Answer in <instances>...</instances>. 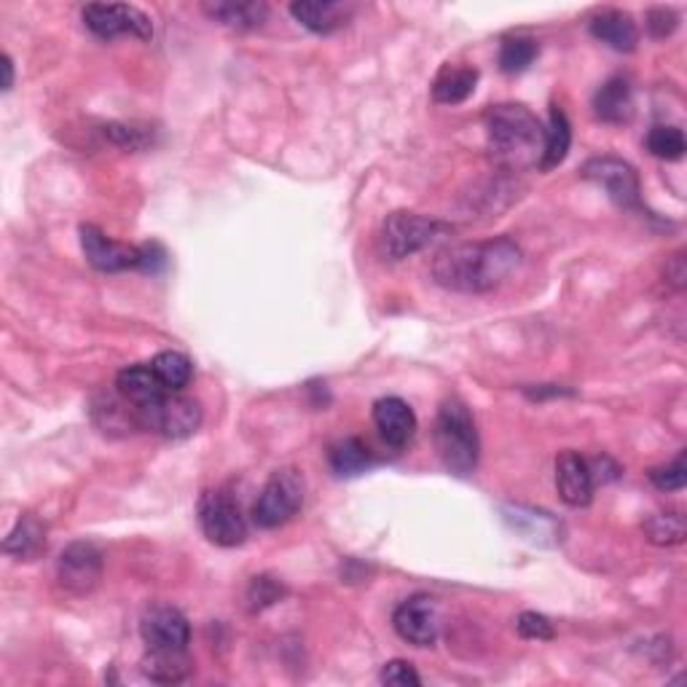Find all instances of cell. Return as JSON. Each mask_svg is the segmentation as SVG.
Returning a JSON list of instances; mask_svg holds the SVG:
<instances>
[{"label": "cell", "instance_id": "52a82bcc", "mask_svg": "<svg viewBox=\"0 0 687 687\" xmlns=\"http://www.w3.org/2000/svg\"><path fill=\"white\" fill-rule=\"evenodd\" d=\"M199 526L204 537L221 548L242 545L248 537V519L226 489H208L199 497Z\"/></svg>", "mask_w": 687, "mask_h": 687}, {"label": "cell", "instance_id": "484cf974", "mask_svg": "<svg viewBox=\"0 0 687 687\" xmlns=\"http://www.w3.org/2000/svg\"><path fill=\"white\" fill-rule=\"evenodd\" d=\"M478 84V70L475 68H446L433 84V99L440 105L465 103Z\"/></svg>", "mask_w": 687, "mask_h": 687}, {"label": "cell", "instance_id": "d6986e66", "mask_svg": "<svg viewBox=\"0 0 687 687\" xmlns=\"http://www.w3.org/2000/svg\"><path fill=\"white\" fill-rule=\"evenodd\" d=\"M204 14L218 25L232 27V31H256L266 22L269 5L258 3V0H213V3L202 5Z\"/></svg>", "mask_w": 687, "mask_h": 687}, {"label": "cell", "instance_id": "9c48e42d", "mask_svg": "<svg viewBox=\"0 0 687 687\" xmlns=\"http://www.w3.org/2000/svg\"><path fill=\"white\" fill-rule=\"evenodd\" d=\"M84 25L97 35L99 40H114L119 35H134L140 40H149L154 35V25L145 11L127 3H90L84 11Z\"/></svg>", "mask_w": 687, "mask_h": 687}, {"label": "cell", "instance_id": "277c9868", "mask_svg": "<svg viewBox=\"0 0 687 687\" xmlns=\"http://www.w3.org/2000/svg\"><path fill=\"white\" fill-rule=\"evenodd\" d=\"M134 411H138L140 430L173 440L193 436L204 419L202 403L183 395V392H164L145 406H134Z\"/></svg>", "mask_w": 687, "mask_h": 687}, {"label": "cell", "instance_id": "7a4b0ae2", "mask_svg": "<svg viewBox=\"0 0 687 687\" xmlns=\"http://www.w3.org/2000/svg\"><path fill=\"white\" fill-rule=\"evenodd\" d=\"M489 156L502 169L540 167L545 151V127L524 105H495L486 114Z\"/></svg>", "mask_w": 687, "mask_h": 687}, {"label": "cell", "instance_id": "60d3db41", "mask_svg": "<svg viewBox=\"0 0 687 687\" xmlns=\"http://www.w3.org/2000/svg\"><path fill=\"white\" fill-rule=\"evenodd\" d=\"M0 68H3V84H0V90L9 92L14 86V62H11L9 55L0 57Z\"/></svg>", "mask_w": 687, "mask_h": 687}, {"label": "cell", "instance_id": "836d02e7", "mask_svg": "<svg viewBox=\"0 0 687 687\" xmlns=\"http://www.w3.org/2000/svg\"><path fill=\"white\" fill-rule=\"evenodd\" d=\"M516 628L524 639H537V642H550L556 637V628L545 615L540 613H521L516 620Z\"/></svg>", "mask_w": 687, "mask_h": 687}, {"label": "cell", "instance_id": "f1b7e54d", "mask_svg": "<svg viewBox=\"0 0 687 687\" xmlns=\"http://www.w3.org/2000/svg\"><path fill=\"white\" fill-rule=\"evenodd\" d=\"M540 44L530 35H513V38H505L500 46V70L508 75L524 73L530 64L537 60Z\"/></svg>", "mask_w": 687, "mask_h": 687}, {"label": "cell", "instance_id": "d6a6232c", "mask_svg": "<svg viewBox=\"0 0 687 687\" xmlns=\"http://www.w3.org/2000/svg\"><path fill=\"white\" fill-rule=\"evenodd\" d=\"M650 481L655 484V489L661 491H679L687 484V465H685V451H679L677 460L672 465L653 467L650 470Z\"/></svg>", "mask_w": 687, "mask_h": 687}, {"label": "cell", "instance_id": "cb8c5ba5", "mask_svg": "<svg viewBox=\"0 0 687 687\" xmlns=\"http://www.w3.org/2000/svg\"><path fill=\"white\" fill-rule=\"evenodd\" d=\"M3 550L20 561L38 559L46 550V526L35 516H22L14 530L5 537Z\"/></svg>", "mask_w": 687, "mask_h": 687}, {"label": "cell", "instance_id": "74e56055", "mask_svg": "<svg viewBox=\"0 0 687 687\" xmlns=\"http://www.w3.org/2000/svg\"><path fill=\"white\" fill-rule=\"evenodd\" d=\"M589 473H591V481L596 484H609V481L618 478L624 470H620L618 462H613L609 457H596L594 462H589Z\"/></svg>", "mask_w": 687, "mask_h": 687}, {"label": "cell", "instance_id": "ac0fdd59", "mask_svg": "<svg viewBox=\"0 0 687 687\" xmlns=\"http://www.w3.org/2000/svg\"><path fill=\"white\" fill-rule=\"evenodd\" d=\"M589 31L596 40L607 44L609 49L626 51V55L637 49V44H639L637 22H633V16L628 14V11H620V9L599 11V14L591 16Z\"/></svg>", "mask_w": 687, "mask_h": 687}, {"label": "cell", "instance_id": "5bb4252c", "mask_svg": "<svg viewBox=\"0 0 687 687\" xmlns=\"http://www.w3.org/2000/svg\"><path fill=\"white\" fill-rule=\"evenodd\" d=\"M505 524L532 545L540 548H554L561 543V521L550 516L548 510L526 508V505H505L502 508Z\"/></svg>", "mask_w": 687, "mask_h": 687}, {"label": "cell", "instance_id": "f35d334b", "mask_svg": "<svg viewBox=\"0 0 687 687\" xmlns=\"http://www.w3.org/2000/svg\"><path fill=\"white\" fill-rule=\"evenodd\" d=\"M140 252H143V261H140V272H149L156 274L167 266V252H164L162 245L149 242V245H140Z\"/></svg>", "mask_w": 687, "mask_h": 687}, {"label": "cell", "instance_id": "5b68a950", "mask_svg": "<svg viewBox=\"0 0 687 687\" xmlns=\"http://www.w3.org/2000/svg\"><path fill=\"white\" fill-rule=\"evenodd\" d=\"M304 491H307V484H304V475L296 467H282L272 473V478L266 481L256 505H252L256 526L277 530V526L296 519L298 510L304 508Z\"/></svg>", "mask_w": 687, "mask_h": 687}, {"label": "cell", "instance_id": "e0dca14e", "mask_svg": "<svg viewBox=\"0 0 687 687\" xmlns=\"http://www.w3.org/2000/svg\"><path fill=\"white\" fill-rule=\"evenodd\" d=\"M355 5L344 0H298L291 5L293 20L301 22L307 31L317 35H331L342 31L346 22L355 16Z\"/></svg>", "mask_w": 687, "mask_h": 687}, {"label": "cell", "instance_id": "d4e9b609", "mask_svg": "<svg viewBox=\"0 0 687 687\" xmlns=\"http://www.w3.org/2000/svg\"><path fill=\"white\" fill-rule=\"evenodd\" d=\"M569 145H572V127H569L567 114L559 108V105H550V121L548 129H545V151L543 158H540V169L543 173H550L567 158Z\"/></svg>", "mask_w": 687, "mask_h": 687}, {"label": "cell", "instance_id": "ab89813d", "mask_svg": "<svg viewBox=\"0 0 687 687\" xmlns=\"http://www.w3.org/2000/svg\"><path fill=\"white\" fill-rule=\"evenodd\" d=\"M666 277H668V282H672L674 287H677V291H683V287H685V258H683V252H677V256H674L672 266L666 269Z\"/></svg>", "mask_w": 687, "mask_h": 687}, {"label": "cell", "instance_id": "83f0119b", "mask_svg": "<svg viewBox=\"0 0 687 687\" xmlns=\"http://www.w3.org/2000/svg\"><path fill=\"white\" fill-rule=\"evenodd\" d=\"M151 368H154V374L158 376V381H162V387L167 392H183L193 376L191 360H188L183 352L175 350L158 352L154 360H151Z\"/></svg>", "mask_w": 687, "mask_h": 687}, {"label": "cell", "instance_id": "3957f363", "mask_svg": "<svg viewBox=\"0 0 687 687\" xmlns=\"http://www.w3.org/2000/svg\"><path fill=\"white\" fill-rule=\"evenodd\" d=\"M433 438H436L440 462H443V467L449 473L460 475V478L475 473L481 440L478 430H475L473 414H470L467 403L462 398H446L440 403Z\"/></svg>", "mask_w": 687, "mask_h": 687}, {"label": "cell", "instance_id": "8d00e7d4", "mask_svg": "<svg viewBox=\"0 0 687 687\" xmlns=\"http://www.w3.org/2000/svg\"><path fill=\"white\" fill-rule=\"evenodd\" d=\"M679 25L677 11L672 9H653L648 14V31L653 38H668Z\"/></svg>", "mask_w": 687, "mask_h": 687}, {"label": "cell", "instance_id": "4dcf8cb0", "mask_svg": "<svg viewBox=\"0 0 687 687\" xmlns=\"http://www.w3.org/2000/svg\"><path fill=\"white\" fill-rule=\"evenodd\" d=\"M648 151L655 158H666V162H677L685 156L687 140L685 132L679 127L658 125L648 132Z\"/></svg>", "mask_w": 687, "mask_h": 687}, {"label": "cell", "instance_id": "6da1fadb", "mask_svg": "<svg viewBox=\"0 0 687 687\" xmlns=\"http://www.w3.org/2000/svg\"><path fill=\"white\" fill-rule=\"evenodd\" d=\"M521 258L524 252L510 237L462 242L438 252L433 261V277L451 293H489L508 282L521 266Z\"/></svg>", "mask_w": 687, "mask_h": 687}, {"label": "cell", "instance_id": "9a60e30c", "mask_svg": "<svg viewBox=\"0 0 687 687\" xmlns=\"http://www.w3.org/2000/svg\"><path fill=\"white\" fill-rule=\"evenodd\" d=\"M556 489L569 508H585L594 500V481H591L589 462L578 451H561L556 457Z\"/></svg>", "mask_w": 687, "mask_h": 687}, {"label": "cell", "instance_id": "30bf717a", "mask_svg": "<svg viewBox=\"0 0 687 687\" xmlns=\"http://www.w3.org/2000/svg\"><path fill=\"white\" fill-rule=\"evenodd\" d=\"M105 572L103 550L90 540H75L60 554L57 561V580L68 594L86 596L99 585Z\"/></svg>", "mask_w": 687, "mask_h": 687}, {"label": "cell", "instance_id": "7c38bea8", "mask_svg": "<svg viewBox=\"0 0 687 687\" xmlns=\"http://www.w3.org/2000/svg\"><path fill=\"white\" fill-rule=\"evenodd\" d=\"M140 637L149 650H186L191 642V626L173 604H154L140 618Z\"/></svg>", "mask_w": 687, "mask_h": 687}, {"label": "cell", "instance_id": "4fadbf2b", "mask_svg": "<svg viewBox=\"0 0 687 687\" xmlns=\"http://www.w3.org/2000/svg\"><path fill=\"white\" fill-rule=\"evenodd\" d=\"M81 248H84L86 261L97 272H127V269H140V261H143V252H140L138 245L116 242V239L105 237L92 223L81 226Z\"/></svg>", "mask_w": 687, "mask_h": 687}, {"label": "cell", "instance_id": "1f68e13d", "mask_svg": "<svg viewBox=\"0 0 687 687\" xmlns=\"http://www.w3.org/2000/svg\"><path fill=\"white\" fill-rule=\"evenodd\" d=\"M285 596V585L277 578H269V575H258L250 580L248 585V604L252 613H261V609L272 607L280 599Z\"/></svg>", "mask_w": 687, "mask_h": 687}, {"label": "cell", "instance_id": "f546056e", "mask_svg": "<svg viewBox=\"0 0 687 687\" xmlns=\"http://www.w3.org/2000/svg\"><path fill=\"white\" fill-rule=\"evenodd\" d=\"M644 537L653 545H679L685 543V519L679 513H653L648 521L642 524Z\"/></svg>", "mask_w": 687, "mask_h": 687}, {"label": "cell", "instance_id": "8992f818", "mask_svg": "<svg viewBox=\"0 0 687 687\" xmlns=\"http://www.w3.org/2000/svg\"><path fill=\"white\" fill-rule=\"evenodd\" d=\"M449 232V223H440L436 218H425V215L416 213H392L387 215L384 226H381V252L390 261H403V258L425 250L427 245H433Z\"/></svg>", "mask_w": 687, "mask_h": 687}, {"label": "cell", "instance_id": "e575fe53", "mask_svg": "<svg viewBox=\"0 0 687 687\" xmlns=\"http://www.w3.org/2000/svg\"><path fill=\"white\" fill-rule=\"evenodd\" d=\"M105 134L110 138V143L121 145L127 151H143L151 143V134L134 125H108L105 127Z\"/></svg>", "mask_w": 687, "mask_h": 687}, {"label": "cell", "instance_id": "4316f807", "mask_svg": "<svg viewBox=\"0 0 687 687\" xmlns=\"http://www.w3.org/2000/svg\"><path fill=\"white\" fill-rule=\"evenodd\" d=\"M328 462H331L333 473L344 475V478H352V475L366 473V470L374 465V457L360 438H344L331 446V451H328Z\"/></svg>", "mask_w": 687, "mask_h": 687}, {"label": "cell", "instance_id": "7402d4cb", "mask_svg": "<svg viewBox=\"0 0 687 687\" xmlns=\"http://www.w3.org/2000/svg\"><path fill=\"white\" fill-rule=\"evenodd\" d=\"M116 390L132 406H145V403L156 401L158 395L167 392L154 374V368H151V363H140V366H129L125 371H119V376H116Z\"/></svg>", "mask_w": 687, "mask_h": 687}, {"label": "cell", "instance_id": "ffe728a7", "mask_svg": "<svg viewBox=\"0 0 687 687\" xmlns=\"http://www.w3.org/2000/svg\"><path fill=\"white\" fill-rule=\"evenodd\" d=\"M594 114L604 125H626L633 116V97L631 84L624 75H613L604 81L594 94Z\"/></svg>", "mask_w": 687, "mask_h": 687}, {"label": "cell", "instance_id": "d590c367", "mask_svg": "<svg viewBox=\"0 0 687 687\" xmlns=\"http://www.w3.org/2000/svg\"><path fill=\"white\" fill-rule=\"evenodd\" d=\"M379 679H381V685H390V687H419L422 685V677L416 674V668L411 666L408 661L384 663Z\"/></svg>", "mask_w": 687, "mask_h": 687}, {"label": "cell", "instance_id": "2e32d148", "mask_svg": "<svg viewBox=\"0 0 687 687\" xmlns=\"http://www.w3.org/2000/svg\"><path fill=\"white\" fill-rule=\"evenodd\" d=\"M374 425L392 449H403L416 433V414L403 398H379L374 403Z\"/></svg>", "mask_w": 687, "mask_h": 687}, {"label": "cell", "instance_id": "ba28073f", "mask_svg": "<svg viewBox=\"0 0 687 687\" xmlns=\"http://www.w3.org/2000/svg\"><path fill=\"white\" fill-rule=\"evenodd\" d=\"M585 180L596 183L599 188L607 191V197L613 199V204H618L620 210H633L639 213L642 210V188H639V175L631 164L624 158L615 156H596L589 158L580 169Z\"/></svg>", "mask_w": 687, "mask_h": 687}, {"label": "cell", "instance_id": "603a6c76", "mask_svg": "<svg viewBox=\"0 0 687 687\" xmlns=\"http://www.w3.org/2000/svg\"><path fill=\"white\" fill-rule=\"evenodd\" d=\"M92 419L94 425L103 433H116V430H132L138 425V411L127 398H121V392L116 390V395L103 392L92 401Z\"/></svg>", "mask_w": 687, "mask_h": 687}, {"label": "cell", "instance_id": "44dd1931", "mask_svg": "<svg viewBox=\"0 0 687 687\" xmlns=\"http://www.w3.org/2000/svg\"><path fill=\"white\" fill-rule=\"evenodd\" d=\"M193 672V661L186 650H149L143 658V674L151 683L175 685L183 683L188 674Z\"/></svg>", "mask_w": 687, "mask_h": 687}, {"label": "cell", "instance_id": "8fae6325", "mask_svg": "<svg viewBox=\"0 0 687 687\" xmlns=\"http://www.w3.org/2000/svg\"><path fill=\"white\" fill-rule=\"evenodd\" d=\"M392 628L403 642L414 648H430L438 642L440 613L433 596H411L392 613Z\"/></svg>", "mask_w": 687, "mask_h": 687}]
</instances>
